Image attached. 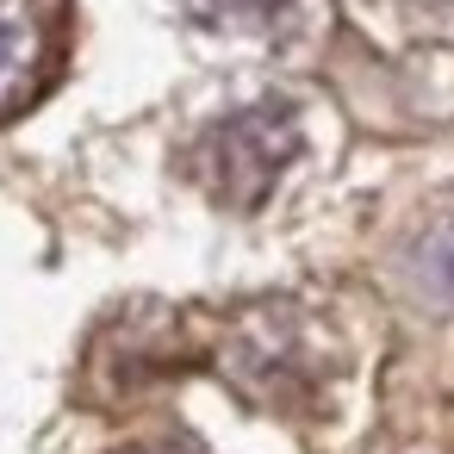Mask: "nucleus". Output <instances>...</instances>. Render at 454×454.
<instances>
[{
	"instance_id": "obj_5",
	"label": "nucleus",
	"mask_w": 454,
	"mask_h": 454,
	"mask_svg": "<svg viewBox=\"0 0 454 454\" xmlns=\"http://www.w3.org/2000/svg\"><path fill=\"white\" fill-rule=\"evenodd\" d=\"M404 286L429 311H454V206H435L411 237H404Z\"/></svg>"
},
{
	"instance_id": "obj_4",
	"label": "nucleus",
	"mask_w": 454,
	"mask_h": 454,
	"mask_svg": "<svg viewBox=\"0 0 454 454\" xmlns=\"http://www.w3.org/2000/svg\"><path fill=\"white\" fill-rule=\"evenodd\" d=\"M69 0H0V125L44 100L63 69Z\"/></svg>"
},
{
	"instance_id": "obj_3",
	"label": "nucleus",
	"mask_w": 454,
	"mask_h": 454,
	"mask_svg": "<svg viewBox=\"0 0 454 454\" xmlns=\"http://www.w3.org/2000/svg\"><path fill=\"white\" fill-rule=\"evenodd\" d=\"M193 361V342L181 336V317L168 305H125L100 324L88 342V398L94 404H131L137 392H156Z\"/></svg>"
},
{
	"instance_id": "obj_7",
	"label": "nucleus",
	"mask_w": 454,
	"mask_h": 454,
	"mask_svg": "<svg viewBox=\"0 0 454 454\" xmlns=\"http://www.w3.org/2000/svg\"><path fill=\"white\" fill-rule=\"evenodd\" d=\"M113 454H200L187 435H156V442H125V448H113Z\"/></svg>"
},
{
	"instance_id": "obj_1",
	"label": "nucleus",
	"mask_w": 454,
	"mask_h": 454,
	"mask_svg": "<svg viewBox=\"0 0 454 454\" xmlns=\"http://www.w3.org/2000/svg\"><path fill=\"white\" fill-rule=\"evenodd\" d=\"M212 367L237 386V398L268 404V411H293L299 398H311L324 386V361L305 330V311L286 299L231 311L224 330L212 336Z\"/></svg>"
},
{
	"instance_id": "obj_6",
	"label": "nucleus",
	"mask_w": 454,
	"mask_h": 454,
	"mask_svg": "<svg viewBox=\"0 0 454 454\" xmlns=\"http://www.w3.org/2000/svg\"><path fill=\"white\" fill-rule=\"evenodd\" d=\"M212 38H280L293 26V0H187Z\"/></svg>"
},
{
	"instance_id": "obj_2",
	"label": "nucleus",
	"mask_w": 454,
	"mask_h": 454,
	"mask_svg": "<svg viewBox=\"0 0 454 454\" xmlns=\"http://www.w3.org/2000/svg\"><path fill=\"white\" fill-rule=\"evenodd\" d=\"M299 156V113L286 100H249L218 113L187 156V175L231 212H255Z\"/></svg>"
}]
</instances>
